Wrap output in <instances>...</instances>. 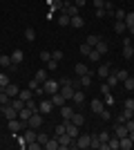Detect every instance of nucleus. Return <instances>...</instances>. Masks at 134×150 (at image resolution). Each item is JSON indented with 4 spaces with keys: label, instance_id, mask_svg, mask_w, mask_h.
<instances>
[{
    "label": "nucleus",
    "instance_id": "13d9d810",
    "mask_svg": "<svg viewBox=\"0 0 134 150\" xmlns=\"http://www.w3.org/2000/svg\"><path fill=\"white\" fill-rule=\"evenodd\" d=\"M94 7L96 9H103V7H105V0H94Z\"/></svg>",
    "mask_w": 134,
    "mask_h": 150
},
{
    "label": "nucleus",
    "instance_id": "1a4fd4ad",
    "mask_svg": "<svg viewBox=\"0 0 134 150\" xmlns=\"http://www.w3.org/2000/svg\"><path fill=\"white\" fill-rule=\"evenodd\" d=\"M72 103H74V105H83V103H85V92H83V90H76V92H74Z\"/></svg>",
    "mask_w": 134,
    "mask_h": 150
},
{
    "label": "nucleus",
    "instance_id": "423d86ee",
    "mask_svg": "<svg viewBox=\"0 0 134 150\" xmlns=\"http://www.w3.org/2000/svg\"><path fill=\"white\" fill-rule=\"evenodd\" d=\"M109 72H112V63H103V65H98V69H96V74L101 76V81H105V79H107Z\"/></svg>",
    "mask_w": 134,
    "mask_h": 150
},
{
    "label": "nucleus",
    "instance_id": "de8ad7c7",
    "mask_svg": "<svg viewBox=\"0 0 134 150\" xmlns=\"http://www.w3.org/2000/svg\"><path fill=\"white\" fill-rule=\"evenodd\" d=\"M123 108L125 110H134V99H125L123 101Z\"/></svg>",
    "mask_w": 134,
    "mask_h": 150
},
{
    "label": "nucleus",
    "instance_id": "f704fd0d",
    "mask_svg": "<svg viewBox=\"0 0 134 150\" xmlns=\"http://www.w3.org/2000/svg\"><path fill=\"white\" fill-rule=\"evenodd\" d=\"M123 88L128 90V92H132V90H134V76H128V79L123 81Z\"/></svg>",
    "mask_w": 134,
    "mask_h": 150
},
{
    "label": "nucleus",
    "instance_id": "c756f323",
    "mask_svg": "<svg viewBox=\"0 0 134 150\" xmlns=\"http://www.w3.org/2000/svg\"><path fill=\"white\" fill-rule=\"evenodd\" d=\"M60 114H63V119H72V114H74V108H69L67 103H65V105L60 108Z\"/></svg>",
    "mask_w": 134,
    "mask_h": 150
},
{
    "label": "nucleus",
    "instance_id": "c85d7f7f",
    "mask_svg": "<svg viewBox=\"0 0 134 150\" xmlns=\"http://www.w3.org/2000/svg\"><path fill=\"white\" fill-rule=\"evenodd\" d=\"M9 74H7V72H2V69H0V90H5L7 85H9Z\"/></svg>",
    "mask_w": 134,
    "mask_h": 150
},
{
    "label": "nucleus",
    "instance_id": "6ab92c4d",
    "mask_svg": "<svg viewBox=\"0 0 134 150\" xmlns=\"http://www.w3.org/2000/svg\"><path fill=\"white\" fill-rule=\"evenodd\" d=\"M22 137H25L27 144H32V141H36V137H38V132H34V128H29V130L22 132Z\"/></svg>",
    "mask_w": 134,
    "mask_h": 150
},
{
    "label": "nucleus",
    "instance_id": "72a5a7b5",
    "mask_svg": "<svg viewBox=\"0 0 134 150\" xmlns=\"http://www.w3.org/2000/svg\"><path fill=\"white\" fill-rule=\"evenodd\" d=\"M69 20H72V18H69V16H67V13L63 11L60 16H58V25H60V27H67V25H69Z\"/></svg>",
    "mask_w": 134,
    "mask_h": 150
},
{
    "label": "nucleus",
    "instance_id": "393cba45",
    "mask_svg": "<svg viewBox=\"0 0 134 150\" xmlns=\"http://www.w3.org/2000/svg\"><path fill=\"white\" fill-rule=\"evenodd\" d=\"M69 25H72V27H76V29H81V27L85 25V18H83V16H72Z\"/></svg>",
    "mask_w": 134,
    "mask_h": 150
},
{
    "label": "nucleus",
    "instance_id": "a211bd4d",
    "mask_svg": "<svg viewBox=\"0 0 134 150\" xmlns=\"http://www.w3.org/2000/svg\"><path fill=\"white\" fill-rule=\"evenodd\" d=\"M43 148H45V150H58V148H60V144H58V137L47 139V144H45Z\"/></svg>",
    "mask_w": 134,
    "mask_h": 150
},
{
    "label": "nucleus",
    "instance_id": "20e7f679",
    "mask_svg": "<svg viewBox=\"0 0 134 150\" xmlns=\"http://www.w3.org/2000/svg\"><path fill=\"white\" fill-rule=\"evenodd\" d=\"M74 141H76V139H72L69 134H67V132L58 134V144H60V148H63V150H67L69 146H74Z\"/></svg>",
    "mask_w": 134,
    "mask_h": 150
},
{
    "label": "nucleus",
    "instance_id": "8fccbe9b",
    "mask_svg": "<svg viewBox=\"0 0 134 150\" xmlns=\"http://www.w3.org/2000/svg\"><path fill=\"white\" fill-rule=\"evenodd\" d=\"M103 96H105V105H112V103H114V96H112V92L103 94Z\"/></svg>",
    "mask_w": 134,
    "mask_h": 150
},
{
    "label": "nucleus",
    "instance_id": "412c9836",
    "mask_svg": "<svg viewBox=\"0 0 134 150\" xmlns=\"http://www.w3.org/2000/svg\"><path fill=\"white\" fill-rule=\"evenodd\" d=\"M74 72H76L78 76H83V74H92V72L87 69V65H85V63H76V65H74Z\"/></svg>",
    "mask_w": 134,
    "mask_h": 150
},
{
    "label": "nucleus",
    "instance_id": "f257e3e1",
    "mask_svg": "<svg viewBox=\"0 0 134 150\" xmlns=\"http://www.w3.org/2000/svg\"><path fill=\"white\" fill-rule=\"evenodd\" d=\"M58 90H60V83L54 81V79H47V81L43 83V92H47L49 96H51V94H56Z\"/></svg>",
    "mask_w": 134,
    "mask_h": 150
},
{
    "label": "nucleus",
    "instance_id": "e433bc0d",
    "mask_svg": "<svg viewBox=\"0 0 134 150\" xmlns=\"http://www.w3.org/2000/svg\"><path fill=\"white\" fill-rule=\"evenodd\" d=\"M18 99H22L25 103H27V101H32V90H20Z\"/></svg>",
    "mask_w": 134,
    "mask_h": 150
},
{
    "label": "nucleus",
    "instance_id": "ea45409f",
    "mask_svg": "<svg viewBox=\"0 0 134 150\" xmlns=\"http://www.w3.org/2000/svg\"><path fill=\"white\" fill-rule=\"evenodd\" d=\"M87 58H89V61H94V63H98V61H101V54H98V52L92 47V52L87 54Z\"/></svg>",
    "mask_w": 134,
    "mask_h": 150
},
{
    "label": "nucleus",
    "instance_id": "052dcab7",
    "mask_svg": "<svg viewBox=\"0 0 134 150\" xmlns=\"http://www.w3.org/2000/svg\"><path fill=\"white\" fill-rule=\"evenodd\" d=\"M74 5H76V7H81V9H83V7H85V0H74Z\"/></svg>",
    "mask_w": 134,
    "mask_h": 150
},
{
    "label": "nucleus",
    "instance_id": "6e6d98bb",
    "mask_svg": "<svg viewBox=\"0 0 134 150\" xmlns=\"http://www.w3.org/2000/svg\"><path fill=\"white\" fill-rule=\"evenodd\" d=\"M96 18H107V16H105V7H103V9H96Z\"/></svg>",
    "mask_w": 134,
    "mask_h": 150
},
{
    "label": "nucleus",
    "instance_id": "aec40b11",
    "mask_svg": "<svg viewBox=\"0 0 134 150\" xmlns=\"http://www.w3.org/2000/svg\"><path fill=\"white\" fill-rule=\"evenodd\" d=\"M128 119H132V110H125V108H123L121 114H119V119H116V123H125Z\"/></svg>",
    "mask_w": 134,
    "mask_h": 150
},
{
    "label": "nucleus",
    "instance_id": "ddd939ff",
    "mask_svg": "<svg viewBox=\"0 0 134 150\" xmlns=\"http://www.w3.org/2000/svg\"><path fill=\"white\" fill-rule=\"evenodd\" d=\"M11 61H13V65H20V63L25 61V52H22V50H13Z\"/></svg>",
    "mask_w": 134,
    "mask_h": 150
},
{
    "label": "nucleus",
    "instance_id": "2eb2a0df",
    "mask_svg": "<svg viewBox=\"0 0 134 150\" xmlns=\"http://www.w3.org/2000/svg\"><path fill=\"white\" fill-rule=\"evenodd\" d=\"M119 148H121V139L116 137V134H114V137H109L107 139V150H119Z\"/></svg>",
    "mask_w": 134,
    "mask_h": 150
},
{
    "label": "nucleus",
    "instance_id": "58836bf2",
    "mask_svg": "<svg viewBox=\"0 0 134 150\" xmlns=\"http://www.w3.org/2000/svg\"><path fill=\"white\" fill-rule=\"evenodd\" d=\"M114 74H116V79H119V81H121V83H123V81H125V79H128V76H130V74H128V69H116Z\"/></svg>",
    "mask_w": 134,
    "mask_h": 150
},
{
    "label": "nucleus",
    "instance_id": "603ef678",
    "mask_svg": "<svg viewBox=\"0 0 134 150\" xmlns=\"http://www.w3.org/2000/svg\"><path fill=\"white\" fill-rule=\"evenodd\" d=\"M63 132H65V123H60V125H56V130H54V137L63 134Z\"/></svg>",
    "mask_w": 134,
    "mask_h": 150
},
{
    "label": "nucleus",
    "instance_id": "49530a36",
    "mask_svg": "<svg viewBox=\"0 0 134 150\" xmlns=\"http://www.w3.org/2000/svg\"><path fill=\"white\" fill-rule=\"evenodd\" d=\"M125 13H128V11H123V9H116V11H114V18H116V20H125Z\"/></svg>",
    "mask_w": 134,
    "mask_h": 150
},
{
    "label": "nucleus",
    "instance_id": "c9c22d12",
    "mask_svg": "<svg viewBox=\"0 0 134 150\" xmlns=\"http://www.w3.org/2000/svg\"><path fill=\"white\" fill-rule=\"evenodd\" d=\"M9 103H11V96H9L7 92H2V90H0V105H9Z\"/></svg>",
    "mask_w": 134,
    "mask_h": 150
},
{
    "label": "nucleus",
    "instance_id": "4468645a",
    "mask_svg": "<svg viewBox=\"0 0 134 150\" xmlns=\"http://www.w3.org/2000/svg\"><path fill=\"white\" fill-rule=\"evenodd\" d=\"M11 65H13V61H11L9 54H2V56H0V67L2 69H11Z\"/></svg>",
    "mask_w": 134,
    "mask_h": 150
},
{
    "label": "nucleus",
    "instance_id": "4c0bfd02",
    "mask_svg": "<svg viewBox=\"0 0 134 150\" xmlns=\"http://www.w3.org/2000/svg\"><path fill=\"white\" fill-rule=\"evenodd\" d=\"M25 38L29 40V43H34V40H36V31H34L32 27H27V29H25Z\"/></svg>",
    "mask_w": 134,
    "mask_h": 150
},
{
    "label": "nucleus",
    "instance_id": "a19ab883",
    "mask_svg": "<svg viewBox=\"0 0 134 150\" xmlns=\"http://www.w3.org/2000/svg\"><path fill=\"white\" fill-rule=\"evenodd\" d=\"M11 105L16 108V110H22V108H25V101H22V99H18V96H16V99H11Z\"/></svg>",
    "mask_w": 134,
    "mask_h": 150
},
{
    "label": "nucleus",
    "instance_id": "6e6552de",
    "mask_svg": "<svg viewBox=\"0 0 134 150\" xmlns=\"http://www.w3.org/2000/svg\"><path fill=\"white\" fill-rule=\"evenodd\" d=\"M27 125H32V128L43 125V114H40V112H34L32 117H29V121H27Z\"/></svg>",
    "mask_w": 134,
    "mask_h": 150
},
{
    "label": "nucleus",
    "instance_id": "7ed1b4c3",
    "mask_svg": "<svg viewBox=\"0 0 134 150\" xmlns=\"http://www.w3.org/2000/svg\"><path fill=\"white\" fill-rule=\"evenodd\" d=\"M89 144H92V137H89V134H78L76 141H74V148L85 150V148H89Z\"/></svg>",
    "mask_w": 134,
    "mask_h": 150
},
{
    "label": "nucleus",
    "instance_id": "2f4dec72",
    "mask_svg": "<svg viewBox=\"0 0 134 150\" xmlns=\"http://www.w3.org/2000/svg\"><path fill=\"white\" fill-rule=\"evenodd\" d=\"M134 56V45H123V58H132Z\"/></svg>",
    "mask_w": 134,
    "mask_h": 150
},
{
    "label": "nucleus",
    "instance_id": "f03ea898",
    "mask_svg": "<svg viewBox=\"0 0 134 150\" xmlns=\"http://www.w3.org/2000/svg\"><path fill=\"white\" fill-rule=\"evenodd\" d=\"M25 121H20L18 117H16V119H11L9 121V123H7V128H9V132H11V134H18V132H22V128H25Z\"/></svg>",
    "mask_w": 134,
    "mask_h": 150
},
{
    "label": "nucleus",
    "instance_id": "680f3d73",
    "mask_svg": "<svg viewBox=\"0 0 134 150\" xmlns=\"http://www.w3.org/2000/svg\"><path fill=\"white\" fill-rule=\"evenodd\" d=\"M132 119H134V110H132Z\"/></svg>",
    "mask_w": 134,
    "mask_h": 150
},
{
    "label": "nucleus",
    "instance_id": "473e14b6",
    "mask_svg": "<svg viewBox=\"0 0 134 150\" xmlns=\"http://www.w3.org/2000/svg\"><path fill=\"white\" fill-rule=\"evenodd\" d=\"M29 90H34V92H38V94H43V85H40L36 79H32V81H29Z\"/></svg>",
    "mask_w": 134,
    "mask_h": 150
},
{
    "label": "nucleus",
    "instance_id": "b1692460",
    "mask_svg": "<svg viewBox=\"0 0 134 150\" xmlns=\"http://www.w3.org/2000/svg\"><path fill=\"white\" fill-rule=\"evenodd\" d=\"M114 31H116V34H128V25H125V20H116V23H114Z\"/></svg>",
    "mask_w": 134,
    "mask_h": 150
},
{
    "label": "nucleus",
    "instance_id": "3c124183",
    "mask_svg": "<svg viewBox=\"0 0 134 150\" xmlns=\"http://www.w3.org/2000/svg\"><path fill=\"white\" fill-rule=\"evenodd\" d=\"M49 58H51V52H40V61L43 63H47Z\"/></svg>",
    "mask_w": 134,
    "mask_h": 150
},
{
    "label": "nucleus",
    "instance_id": "5fc2aeb1",
    "mask_svg": "<svg viewBox=\"0 0 134 150\" xmlns=\"http://www.w3.org/2000/svg\"><path fill=\"white\" fill-rule=\"evenodd\" d=\"M27 148L29 150H38V148H43V146H40L38 141H32V144H27Z\"/></svg>",
    "mask_w": 134,
    "mask_h": 150
},
{
    "label": "nucleus",
    "instance_id": "5701e85b",
    "mask_svg": "<svg viewBox=\"0 0 134 150\" xmlns=\"http://www.w3.org/2000/svg\"><path fill=\"white\" fill-rule=\"evenodd\" d=\"M94 50L98 52V54H107V50H109V45H107V43H105V40H103V38H101V40H98V43L94 45Z\"/></svg>",
    "mask_w": 134,
    "mask_h": 150
},
{
    "label": "nucleus",
    "instance_id": "39448f33",
    "mask_svg": "<svg viewBox=\"0 0 134 150\" xmlns=\"http://www.w3.org/2000/svg\"><path fill=\"white\" fill-rule=\"evenodd\" d=\"M2 114H5L7 121H11V119H16V117H18V110L9 103V105H2Z\"/></svg>",
    "mask_w": 134,
    "mask_h": 150
},
{
    "label": "nucleus",
    "instance_id": "f3484780",
    "mask_svg": "<svg viewBox=\"0 0 134 150\" xmlns=\"http://www.w3.org/2000/svg\"><path fill=\"white\" fill-rule=\"evenodd\" d=\"M32 114H34V112H32V110H29V108L25 105V108H22V110H18V119H20V121H25V123H27Z\"/></svg>",
    "mask_w": 134,
    "mask_h": 150
},
{
    "label": "nucleus",
    "instance_id": "9b49d317",
    "mask_svg": "<svg viewBox=\"0 0 134 150\" xmlns=\"http://www.w3.org/2000/svg\"><path fill=\"white\" fill-rule=\"evenodd\" d=\"M63 11H65V13H67V16H69V18H72V16H78V11H81V7H76V5H74V2H67Z\"/></svg>",
    "mask_w": 134,
    "mask_h": 150
},
{
    "label": "nucleus",
    "instance_id": "79ce46f5",
    "mask_svg": "<svg viewBox=\"0 0 134 150\" xmlns=\"http://www.w3.org/2000/svg\"><path fill=\"white\" fill-rule=\"evenodd\" d=\"M98 117H101L103 121H109V119H112V114H109V110H107V108H103L101 112H98Z\"/></svg>",
    "mask_w": 134,
    "mask_h": 150
},
{
    "label": "nucleus",
    "instance_id": "dca6fc26",
    "mask_svg": "<svg viewBox=\"0 0 134 150\" xmlns=\"http://www.w3.org/2000/svg\"><path fill=\"white\" fill-rule=\"evenodd\" d=\"M132 148H134V141H132V139H130L128 134L121 137V148H119V150H132Z\"/></svg>",
    "mask_w": 134,
    "mask_h": 150
},
{
    "label": "nucleus",
    "instance_id": "09e8293b",
    "mask_svg": "<svg viewBox=\"0 0 134 150\" xmlns=\"http://www.w3.org/2000/svg\"><path fill=\"white\" fill-rule=\"evenodd\" d=\"M63 56H65V54L60 50H54V52H51V58H56V61H63Z\"/></svg>",
    "mask_w": 134,
    "mask_h": 150
},
{
    "label": "nucleus",
    "instance_id": "0eeeda50",
    "mask_svg": "<svg viewBox=\"0 0 134 150\" xmlns=\"http://www.w3.org/2000/svg\"><path fill=\"white\" fill-rule=\"evenodd\" d=\"M51 108H54V103H51V99H47L38 105V112L43 114V117H47V114H51Z\"/></svg>",
    "mask_w": 134,
    "mask_h": 150
},
{
    "label": "nucleus",
    "instance_id": "864d4df0",
    "mask_svg": "<svg viewBox=\"0 0 134 150\" xmlns=\"http://www.w3.org/2000/svg\"><path fill=\"white\" fill-rule=\"evenodd\" d=\"M89 52H92V47H89L87 43H83V45H81V54H89Z\"/></svg>",
    "mask_w": 134,
    "mask_h": 150
},
{
    "label": "nucleus",
    "instance_id": "a878e982",
    "mask_svg": "<svg viewBox=\"0 0 134 150\" xmlns=\"http://www.w3.org/2000/svg\"><path fill=\"white\" fill-rule=\"evenodd\" d=\"M105 83H107L109 88L114 90V88H116V85H119V83H121V81L116 79V74H114V72H109V74H107V79H105Z\"/></svg>",
    "mask_w": 134,
    "mask_h": 150
},
{
    "label": "nucleus",
    "instance_id": "c03bdc74",
    "mask_svg": "<svg viewBox=\"0 0 134 150\" xmlns=\"http://www.w3.org/2000/svg\"><path fill=\"white\" fill-rule=\"evenodd\" d=\"M58 63H60V61H56V58H49V61H47V67H49L51 72H56V69H58Z\"/></svg>",
    "mask_w": 134,
    "mask_h": 150
},
{
    "label": "nucleus",
    "instance_id": "7c9ffc66",
    "mask_svg": "<svg viewBox=\"0 0 134 150\" xmlns=\"http://www.w3.org/2000/svg\"><path fill=\"white\" fill-rule=\"evenodd\" d=\"M34 79H36V81H38L40 85H43V83L47 81V69H38V72H36V76H34Z\"/></svg>",
    "mask_w": 134,
    "mask_h": 150
},
{
    "label": "nucleus",
    "instance_id": "bf43d9fd",
    "mask_svg": "<svg viewBox=\"0 0 134 150\" xmlns=\"http://www.w3.org/2000/svg\"><path fill=\"white\" fill-rule=\"evenodd\" d=\"M101 90H103V94H107V92H112V88H109L107 83H101Z\"/></svg>",
    "mask_w": 134,
    "mask_h": 150
},
{
    "label": "nucleus",
    "instance_id": "bb28decb",
    "mask_svg": "<svg viewBox=\"0 0 134 150\" xmlns=\"http://www.w3.org/2000/svg\"><path fill=\"white\" fill-rule=\"evenodd\" d=\"M72 123H74V125H78V128H81V125H83L85 123V117H83V114H81V112H74V114H72Z\"/></svg>",
    "mask_w": 134,
    "mask_h": 150
},
{
    "label": "nucleus",
    "instance_id": "cd10ccee",
    "mask_svg": "<svg viewBox=\"0 0 134 150\" xmlns=\"http://www.w3.org/2000/svg\"><path fill=\"white\" fill-rule=\"evenodd\" d=\"M128 128H125V123H119V125H116V128H114V134H116V137H119V139H121V137H125V134H128Z\"/></svg>",
    "mask_w": 134,
    "mask_h": 150
},
{
    "label": "nucleus",
    "instance_id": "4be33fe9",
    "mask_svg": "<svg viewBox=\"0 0 134 150\" xmlns=\"http://www.w3.org/2000/svg\"><path fill=\"white\" fill-rule=\"evenodd\" d=\"M89 108H92V112H96V114H98V112L103 110V108H105V103H103L101 99H94L92 103H89Z\"/></svg>",
    "mask_w": 134,
    "mask_h": 150
},
{
    "label": "nucleus",
    "instance_id": "37998d69",
    "mask_svg": "<svg viewBox=\"0 0 134 150\" xmlns=\"http://www.w3.org/2000/svg\"><path fill=\"white\" fill-rule=\"evenodd\" d=\"M98 40H101V38L96 36V34H92V36H87V40H85V43H87V45H89V47H94V45H96V43H98Z\"/></svg>",
    "mask_w": 134,
    "mask_h": 150
},
{
    "label": "nucleus",
    "instance_id": "9d476101",
    "mask_svg": "<svg viewBox=\"0 0 134 150\" xmlns=\"http://www.w3.org/2000/svg\"><path fill=\"white\" fill-rule=\"evenodd\" d=\"M51 103H54V108H63L67 101H65V96L60 92H56V94H51Z\"/></svg>",
    "mask_w": 134,
    "mask_h": 150
},
{
    "label": "nucleus",
    "instance_id": "a18cd8bd",
    "mask_svg": "<svg viewBox=\"0 0 134 150\" xmlns=\"http://www.w3.org/2000/svg\"><path fill=\"white\" fill-rule=\"evenodd\" d=\"M47 139H49V134H45V132H38V137H36V141H38L40 146L47 144Z\"/></svg>",
    "mask_w": 134,
    "mask_h": 150
},
{
    "label": "nucleus",
    "instance_id": "e2e57ef3",
    "mask_svg": "<svg viewBox=\"0 0 134 150\" xmlns=\"http://www.w3.org/2000/svg\"><path fill=\"white\" fill-rule=\"evenodd\" d=\"M0 2H2V0H0Z\"/></svg>",
    "mask_w": 134,
    "mask_h": 150
},
{
    "label": "nucleus",
    "instance_id": "f8f14e48",
    "mask_svg": "<svg viewBox=\"0 0 134 150\" xmlns=\"http://www.w3.org/2000/svg\"><path fill=\"white\" fill-rule=\"evenodd\" d=\"M2 92H7V94H9V96H11V99H16V96H18V94H20V88H18V85H16V83H9V85H7V88L2 90Z\"/></svg>",
    "mask_w": 134,
    "mask_h": 150
},
{
    "label": "nucleus",
    "instance_id": "4d7b16f0",
    "mask_svg": "<svg viewBox=\"0 0 134 150\" xmlns=\"http://www.w3.org/2000/svg\"><path fill=\"white\" fill-rule=\"evenodd\" d=\"M98 139H101L103 144H107V139H109V134H107V132H101V134H98Z\"/></svg>",
    "mask_w": 134,
    "mask_h": 150
}]
</instances>
